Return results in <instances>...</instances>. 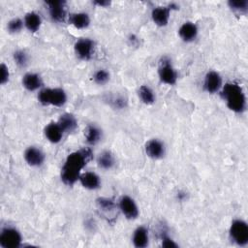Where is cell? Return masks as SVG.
Segmentation results:
<instances>
[{"label":"cell","mask_w":248,"mask_h":248,"mask_svg":"<svg viewBox=\"0 0 248 248\" xmlns=\"http://www.w3.org/2000/svg\"><path fill=\"white\" fill-rule=\"evenodd\" d=\"M93 158V153L90 147H83L81 149L71 152L61 168L60 178L67 186H73L79 179L82 170Z\"/></svg>","instance_id":"cell-1"},{"label":"cell","mask_w":248,"mask_h":248,"mask_svg":"<svg viewBox=\"0 0 248 248\" xmlns=\"http://www.w3.org/2000/svg\"><path fill=\"white\" fill-rule=\"evenodd\" d=\"M220 94L230 110L235 113H242L246 110V95L238 83L227 82L223 84Z\"/></svg>","instance_id":"cell-2"},{"label":"cell","mask_w":248,"mask_h":248,"mask_svg":"<svg viewBox=\"0 0 248 248\" xmlns=\"http://www.w3.org/2000/svg\"><path fill=\"white\" fill-rule=\"evenodd\" d=\"M68 100L67 93L60 87H44L38 92V101L43 106H53L56 108L63 107Z\"/></svg>","instance_id":"cell-3"},{"label":"cell","mask_w":248,"mask_h":248,"mask_svg":"<svg viewBox=\"0 0 248 248\" xmlns=\"http://www.w3.org/2000/svg\"><path fill=\"white\" fill-rule=\"evenodd\" d=\"M231 240L237 246L244 247L248 244V224L242 219H234L229 229Z\"/></svg>","instance_id":"cell-4"},{"label":"cell","mask_w":248,"mask_h":248,"mask_svg":"<svg viewBox=\"0 0 248 248\" xmlns=\"http://www.w3.org/2000/svg\"><path fill=\"white\" fill-rule=\"evenodd\" d=\"M22 246V235L20 232L12 226L2 228L0 232V247L18 248Z\"/></svg>","instance_id":"cell-5"},{"label":"cell","mask_w":248,"mask_h":248,"mask_svg":"<svg viewBox=\"0 0 248 248\" xmlns=\"http://www.w3.org/2000/svg\"><path fill=\"white\" fill-rule=\"evenodd\" d=\"M158 77L162 83L167 85H174L178 79V73L168 57H163L158 68Z\"/></svg>","instance_id":"cell-6"},{"label":"cell","mask_w":248,"mask_h":248,"mask_svg":"<svg viewBox=\"0 0 248 248\" xmlns=\"http://www.w3.org/2000/svg\"><path fill=\"white\" fill-rule=\"evenodd\" d=\"M118 208L128 220H136L139 217V206L135 200L128 195H123L120 197L118 200Z\"/></svg>","instance_id":"cell-7"},{"label":"cell","mask_w":248,"mask_h":248,"mask_svg":"<svg viewBox=\"0 0 248 248\" xmlns=\"http://www.w3.org/2000/svg\"><path fill=\"white\" fill-rule=\"evenodd\" d=\"M95 43L89 38H81L74 45V51L80 60H89L94 53Z\"/></svg>","instance_id":"cell-8"},{"label":"cell","mask_w":248,"mask_h":248,"mask_svg":"<svg viewBox=\"0 0 248 248\" xmlns=\"http://www.w3.org/2000/svg\"><path fill=\"white\" fill-rule=\"evenodd\" d=\"M223 86V79L221 75L216 71H208L203 78L202 87L205 92L208 94H215L220 92Z\"/></svg>","instance_id":"cell-9"},{"label":"cell","mask_w":248,"mask_h":248,"mask_svg":"<svg viewBox=\"0 0 248 248\" xmlns=\"http://www.w3.org/2000/svg\"><path fill=\"white\" fill-rule=\"evenodd\" d=\"M144 150L146 155L153 160L162 159L166 154V146L159 139H151L147 140L144 145Z\"/></svg>","instance_id":"cell-10"},{"label":"cell","mask_w":248,"mask_h":248,"mask_svg":"<svg viewBox=\"0 0 248 248\" xmlns=\"http://www.w3.org/2000/svg\"><path fill=\"white\" fill-rule=\"evenodd\" d=\"M23 157L25 162L27 163V165H29L30 167H41L46 159L45 153L43 152L42 149H40L37 146H28L24 153H23Z\"/></svg>","instance_id":"cell-11"},{"label":"cell","mask_w":248,"mask_h":248,"mask_svg":"<svg viewBox=\"0 0 248 248\" xmlns=\"http://www.w3.org/2000/svg\"><path fill=\"white\" fill-rule=\"evenodd\" d=\"M48 9V14L52 21L62 22L66 18V2L65 1H48L46 3Z\"/></svg>","instance_id":"cell-12"},{"label":"cell","mask_w":248,"mask_h":248,"mask_svg":"<svg viewBox=\"0 0 248 248\" xmlns=\"http://www.w3.org/2000/svg\"><path fill=\"white\" fill-rule=\"evenodd\" d=\"M170 12L171 11L168 6L155 7L151 11L152 21L159 27L167 26L170 18Z\"/></svg>","instance_id":"cell-13"},{"label":"cell","mask_w":248,"mask_h":248,"mask_svg":"<svg viewBox=\"0 0 248 248\" xmlns=\"http://www.w3.org/2000/svg\"><path fill=\"white\" fill-rule=\"evenodd\" d=\"M198 34L199 28L197 24L192 21H185L178 28V36L185 43L193 42L197 38Z\"/></svg>","instance_id":"cell-14"},{"label":"cell","mask_w":248,"mask_h":248,"mask_svg":"<svg viewBox=\"0 0 248 248\" xmlns=\"http://www.w3.org/2000/svg\"><path fill=\"white\" fill-rule=\"evenodd\" d=\"M21 83L22 86L30 92L41 90L43 88V79L41 76L34 72H28L24 74L21 79Z\"/></svg>","instance_id":"cell-15"},{"label":"cell","mask_w":248,"mask_h":248,"mask_svg":"<svg viewBox=\"0 0 248 248\" xmlns=\"http://www.w3.org/2000/svg\"><path fill=\"white\" fill-rule=\"evenodd\" d=\"M78 182L81 186L87 190H97L101 187V178L100 176L93 171L82 172L79 176Z\"/></svg>","instance_id":"cell-16"},{"label":"cell","mask_w":248,"mask_h":248,"mask_svg":"<svg viewBox=\"0 0 248 248\" xmlns=\"http://www.w3.org/2000/svg\"><path fill=\"white\" fill-rule=\"evenodd\" d=\"M132 242L137 248H145L149 243V232L147 228L144 226L136 228L133 232Z\"/></svg>","instance_id":"cell-17"},{"label":"cell","mask_w":248,"mask_h":248,"mask_svg":"<svg viewBox=\"0 0 248 248\" xmlns=\"http://www.w3.org/2000/svg\"><path fill=\"white\" fill-rule=\"evenodd\" d=\"M44 134L49 142L58 143L61 141L64 132L57 122H50L45 127Z\"/></svg>","instance_id":"cell-18"},{"label":"cell","mask_w":248,"mask_h":248,"mask_svg":"<svg viewBox=\"0 0 248 248\" xmlns=\"http://www.w3.org/2000/svg\"><path fill=\"white\" fill-rule=\"evenodd\" d=\"M23 22H24V27L29 32L36 33L41 28L42 17L38 13H36L34 11H31V12H28V13L25 14L24 18H23Z\"/></svg>","instance_id":"cell-19"},{"label":"cell","mask_w":248,"mask_h":248,"mask_svg":"<svg viewBox=\"0 0 248 248\" xmlns=\"http://www.w3.org/2000/svg\"><path fill=\"white\" fill-rule=\"evenodd\" d=\"M57 123L64 133H73L78 128V119L72 113L65 112L60 115Z\"/></svg>","instance_id":"cell-20"},{"label":"cell","mask_w":248,"mask_h":248,"mask_svg":"<svg viewBox=\"0 0 248 248\" xmlns=\"http://www.w3.org/2000/svg\"><path fill=\"white\" fill-rule=\"evenodd\" d=\"M69 23L77 29H85L90 25V16L84 12L73 13L69 16Z\"/></svg>","instance_id":"cell-21"},{"label":"cell","mask_w":248,"mask_h":248,"mask_svg":"<svg viewBox=\"0 0 248 248\" xmlns=\"http://www.w3.org/2000/svg\"><path fill=\"white\" fill-rule=\"evenodd\" d=\"M84 137L89 145H95L102 140L103 132L98 126L90 124L84 130Z\"/></svg>","instance_id":"cell-22"},{"label":"cell","mask_w":248,"mask_h":248,"mask_svg":"<svg viewBox=\"0 0 248 248\" xmlns=\"http://www.w3.org/2000/svg\"><path fill=\"white\" fill-rule=\"evenodd\" d=\"M97 164L100 169L108 170L115 165V158L113 154L108 150L102 151L97 157Z\"/></svg>","instance_id":"cell-23"},{"label":"cell","mask_w":248,"mask_h":248,"mask_svg":"<svg viewBox=\"0 0 248 248\" xmlns=\"http://www.w3.org/2000/svg\"><path fill=\"white\" fill-rule=\"evenodd\" d=\"M138 95L140 100L147 106H151L156 102V95L155 92L152 90L151 87L148 85H141L138 90Z\"/></svg>","instance_id":"cell-24"},{"label":"cell","mask_w":248,"mask_h":248,"mask_svg":"<svg viewBox=\"0 0 248 248\" xmlns=\"http://www.w3.org/2000/svg\"><path fill=\"white\" fill-rule=\"evenodd\" d=\"M96 204H97V207L103 212H111L116 207L115 202L111 199L105 198V197L98 198L96 200Z\"/></svg>","instance_id":"cell-25"},{"label":"cell","mask_w":248,"mask_h":248,"mask_svg":"<svg viewBox=\"0 0 248 248\" xmlns=\"http://www.w3.org/2000/svg\"><path fill=\"white\" fill-rule=\"evenodd\" d=\"M13 59L15 61V63L20 67V68H24L27 66L28 61H29V56L26 53L25 50L23 49H16L14 53H13Z\"/></svg>","instance_id":"cell-26"},{"label":"cell","mask_w":248,"mask_h":248,"mask_svg":"<svg viewBox=\"0 0 248 248\" xmlns=\"http://www.w3.org/2000/svg\"><path fill=\"white\" fill-rule=\"evenodd\" d=\"M228 6L231 10L240 14H245L248 11L247 0H230L228 2Z\"/></svg>","instance_id":"cell-27"},{"label":"cell","mask_w":248,"mask_h":248,"mask_svg":"<svg viewBox=\"0 0 248 248\" xmlns=\"http://www.w3.org/2000/svg\"><path fill=\"white\" fill-rule=\"evenodd\" d=\"M23 27H24L23 19L19 17H14L11 20H9L7 23V30L9 33H12V34L19 33Z\"/></svg>","instance_id":"cell-28"},{"label":"cell","mask_w":248,"mask_h":248,"mask_svg":"<svg viewBox=\"0 0 248 248\" xmlns=\"http://www.w3.org/2000/svg\"><path fill=\"white\" fill-rule=\"evenodd\" d=\"M109 78H110V75L108 71H107L106 69H98L93 75L94 82L98 85L106 84L109 80Z\"/></svg>","instance_id":"cell-29"},{"label":"cell","mask_w":248,"mask_h":248,"mask_svg":"<svg viewBox=\"0 0 248 248\" xmlns=\"http://www.w3.org/2000/svg\"><path fill=\"white\" fill-rule=\"evenodd\" d=\"M10 79V71L8 66L5 63H1L0 65V83L5 85Z\"/></svg>","instance_id":"cell-30"},{"label":"cell","mask_w":248,"mask_h":248,"mask_svg":"<svg viewBox=\"0 0 248 248\" xmlns=\"http://www.w3.org/2000/svg\"><path fill=\"white\" fill-rule=\"evenodd\" d=\"M161 246L166 248H177L178 244L168 234H162L161 236Z\"/></svg>","instance_id":"cell-31"},{"label":"cell","mask_w":248,"mask_h":248,"mask_svg":"<svg viewBox=\"0 0 248 248\" xmlns=\"http://www.w3.org/2000/svg\"><path fill=\"white\" fill-rule=\"evenodd\" d=\"M93 4L98 6V7H101V8H107V7H108L110 5V1H108V0H97V1H94Z\"/></svg>","instance_id":"cell-32"}]
</instances>
